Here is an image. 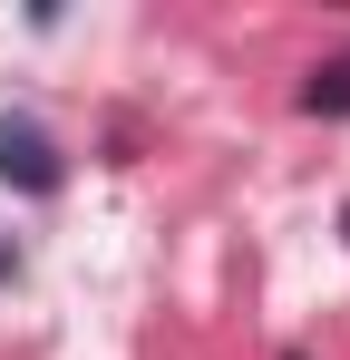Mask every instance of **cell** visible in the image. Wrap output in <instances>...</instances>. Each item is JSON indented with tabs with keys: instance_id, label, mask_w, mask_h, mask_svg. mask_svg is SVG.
Returning <instances> with one entry per match:
<instances>
[{
	"instance_id": "obj_1",
	"label": "cell",
	"mask_w": 350,
	"mask_h": 360,
	"mask_svg": "<svg viewBox=\"0 0 350 360\" xmlns=\"http://www.w3.org/2000/svg\"><path fill=\"white\" fill-rule=\"evenodd\" d=\"M0 185H20V195H58V185H68L58 136L39 117H20V108H0Z\"/></svg>"
},
{
	"instance_id": "obj_2",
	"label": "cell",
	"mask_w": 350,
	"mask_h": 360,
	"mask_svg": "<svg viewBox=\"0 0 350 360\" xmlns=\"http://www.w3.org/2000/svg\"><path fill=\"white\" fill-rule=\"evenodd\" d=\"M302 108H311V117H350V59L311 68V78H302Z\"/></svg>"
},
{
	"instance_id": "obj_3",
	"label": "cell",
	"mask_w": 350,
	"mask_h": 360,
	"mask_svg": "<svg viewBox=\"0 0 350 360\" xmlns=\"http://www.w3.org/2000/svg\"><path fill=\"white\" fill-rule=\"evenodd\" d=\"M341 243H350V205H341Z\"/></svg>"
},
{
	"instance_id": "obj_4",
	"label": "cell",
	"mask_w": 350,
	"mask_h": 360,
	"mask_svg": "<svg viewBox=\"0 0 350 360\" xmlns=\"http://www.w3.org/2000/svg\"><path fill=\"white\" fill-rule=\"evenodd\" d=\"M283 360H302V351H283Z\"/></svg>"
}]
</instances>
